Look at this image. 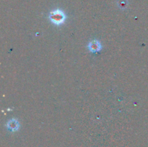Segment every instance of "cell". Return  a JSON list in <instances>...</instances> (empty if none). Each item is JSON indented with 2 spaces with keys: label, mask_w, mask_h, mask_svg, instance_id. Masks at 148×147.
<instances>
[{
  "label": "cell",
  "mask_w": 148,
  "mask_h": 147,
  "mask_svg": "<svg viewBox=\"0 0 148 147\" xmlns=\"http://www.w3.org/2000/svg\"><path fill=\"white\" fill-rule=\"evenodd\" d=\"M127 1H123V0H121V1H119V7L121 9H124L126 8V7H127Z\"/></svg>",
  "instance_id": "cell-4"
},
{
  "label": "cell",
  "mask_w": 148,
  "mask_h": 147,
  "mask_svg": "<svg viewBox=\"0 0 148 147\" xmlns=\"http://www.w3.org/2000/svg\"><path fill=\"white\" fill-rule=\"evenodd\" d=\"M49 18L53 24L59 26L64 22L65 20H66V16L62 10L57 9V10H53V11L51 12L49 15Z\"/></svg>",
  "instance_id": "cell-1"
},
{
  "label": "cell",
  "mask_w": 148,
  "mask_h": 147,
  "mask_svg": "<svg viewBox=\"0 0 148 147\" xmlns=\"http://www.w3.org/2000/svg\"><path fill=\"white\" fill-rule=\"evenodd\" d=\"M6 126L9 131H12V132H15V131H18L19 128H20V123L17 119L12 118L7 122Z\"/></svg>",
  "instance_id": "cell-3"
},
{
  "label": "cell",
  "mask_w": 148,
  "mask_h": 147,
  "mask_svg": "<svg viewBox=\"0 0 148 147\" xmlns=\"http://www.w3.org/2000/svg\"><path fill=\"white\" fill-rule=\"evenodd\" d=\"M88 48L92 53H97V52L101 51L102 49V45L101 44L99 40H92L88 43Z\"/></svg>",
  "instance_id": "cell-2"
}]
</instances>
